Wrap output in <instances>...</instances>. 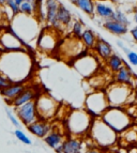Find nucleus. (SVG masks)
<instances>
[{
	"mask_svg": "<svg viewBox=\"0 0 137 153\" xmlns=\"http://www.w3.org/2000/svg\"><path fill=\"white\" fill-rule=\"evenodd\" d=\"M32 69V60L25 51H2L0 54V72L12 82H25Z\"/></svg>",
	"mask_w": 137,
	"mask_h": 153,
	"instance_id": "f257e3e1",
	"label": "nucleus"
},
{
	"mask_svg": "<svg viewBox=\"0 0 137 153\" xmlns=\"http://www.w3.org/2000/svg\"><path fill=\"white\" fill-rule=\"evenodd\" d=\"M89 135L93 143L101 149H108L116 143L118 133L107 125L101 117L93 118L89 130Z\"/></svg>",
	"mask_w": 137,
	"mask_h": 153,
	"instance_id": "f03ea898",
	"label": "nucleus"
},
{
	"mask_svg": "<svg viewBox=\"0 0 137 153\" xmlns=\"http://www.w3.org/2000/svg\"><path fill=\"white\" fill-rule=\"evenodd\" d=\"M92 117L86 109H76L68 114V131L70 134L75 137L83 136L89 133L90 126H91Z\"/></svg>",
	"mask_w": 137,
	"mask_h": 153,
	"instance_id": "7ed1b4c3",
	"label": "nucleus"
},
{
	"mask_svg": "<svg viewBox=\"0 0 137 153\" xmlns=\"http://www.w3.org/2000/svg\"><path fill=\"white\" fill-rule=\"evenodd\" d=\"M102 120L109 125L116 133H121L132 124V118L130 117L127 110L122 107H112L109 106L103 115Z\"/></svg>",
	"mask_w": 137,
	"mask_h": 153,
	"instance_id": "20e7f679",
	"label": "nucleus"
},
{
	"mask_svg": "<svg viewBox=\"0 0 137 153\" xmlns=\"http://www.w3.org/2000/svg\"><path fill=\"white\" fill-rule=\"evenodd\" d=\"M105 93L108 100L109 106L112 107H121L123 105L129 104L132 99L134 100L132 86L118 84V82L109 85Z\"/></svg>",
	"mask_w": 137,
	"mask_h": 153,
	"instance_id": "39448f33",
	"label": "nucleus"
},
{
	"mask_svg": "<svg viewBox=\"0 0 137 153\" xmlns=\"http://www.w3.org/2000/svg\"><path fill=\"white\" fill-rule=\"evenodd\" d=\"M56 49L58 51L59 57L66 61H70V60L74 61L75 59H77L87 51L86 46L81 42L80 38H76L73 36H68L66 40L59 43Z\"/></svg>",
	"mask_w": 137,
	"mask_h": 153,
	"instance_id": "423d86ee",
	"label": "nucleus"
},
{
	"mask_svg": "<svg viewBox=\"0 0 137 153\" xmlns=\"http://www.w3.org/2000/svg\"><path fill=\"white\" fill-rule=\"evenodd\" d=\"M59 103L49 94L41 93L36 97V107L38 117L41 120L49 121L56 116L59 109Z\"/></svg>",
	"mask_w": 137,
	"mask_h": 153,
	"instance_id": "0eeeda50",
	"label": "nucleus"
},
{
	"mask_svg": "<svg viewBox=\"0 0 137 153\" xmlns=\"http://www.w3.org/2000/svg\"><path fill=\"white\" fill-rule=\"evenodd\" d=\"M108 107L109 103L105 92L94 91L87 95L85 108L93 118L101 117Z\"/></svg>",
	"mask_w": 137,
	"mask_h": 153,
	"instance_id": "6e6552de",
	"label": "nucleus"
},
{
	"mask_svg": "<svg viewBox=\"0 0 137 153\" xmlns=\"http://www.w3.org/2000/svg\"><path fill=\"white\" fill-rule=\"evenodd\" d=\"M73 65L79 74L86 78L92 77L99 69V62H98L97 57L94 55L89 54L87 51L74 60Z\"/></svg>",
	"mask_w": 137,
	"mask_h": 153,
	"instance_id": "1a4fd4ad",
	"label": "nucleus"
},
{
	"mask_svg": "<svg viewBox=\"0 0 137 153\" xmlns=\"http://www.w3.org/2000/svg\"><path fill=\"white\" fill-rule=\"evenodd\" d=\"M34 19L31 18V15H25L23 14V17H17L16 15V25L14 26V29L18 31V36H22L26 40H31L38 32V27Z\"/></svg>",
	"mask_w": 137,
	"mask_h": 153,
	"instance_id": "9d476101",
	"label": "nucleus"
},
{
	"mask_svg": "<svg viewBox=\"0 0 137 153\" xmlns=\"http://www.w3.org/2000/svg\"><path fill=\"white\" fill-rule=\"evenodd\" d=\"M59 31L55 30L51 27L43 30V32L41 33L38 40V47L42 51L45 53H51L54 51L58 46V36L57 33Z\"/></svg>",
	"mask_w": 137,
	"mask_h": 153,
	"instance_id": "9b49d317",
	"label": "nucleus"
},
{
	"mask_svg": "<svg viewBox=\"0 0 137 153\" xmlns=\"http://www.w3.org/2000/svg\"><path fill=\"white\" fill-rule=\"evenodd\" d=\"M15 112L17 115V118L26 126L30 125L31 123H33L39 119L36 107V100L30 101V102L26 103L19 107L15 108Z\"/></svg>",
	"mask_w": 137,
	"mask_h": 153,
	"instance_id": "f8f14e48",
	"label": "nucleus"
},
{
	"mask_svg": "<svg viewBox=\"0 0 137 153\" xmlns=\"http://www.w3.org/2000/svg\"><path fill=\"white\" fill-rule=\"evenodd\" d=\"M116 9L114 0H94V14L104 22L112 19Z\"/></svg>",
	"mask_w": 137,
	"mask_h": 153,
	"instance_id": "ddd939ff",
	"label": "nucleus"
},
{
	"mask_svg": "<svg viewBox=\"0 0 137 153\" xmlns=\"http://www.w3.org/2000/svg\"><path fill=\"white\" fill-rule=\"evenodd\" d=\"M0 45L3 47L4 51H19L23 47V41L14 33L4 31L0 34Z\"/></svg>",
	"mask_w": 137,
	"mask_h": 153,
	"instance_id": "4468645a",
	"label": "nucleus"
},
{
	"mask_svg": "<svg viewBox=\"0 0 137 153\" xmlns=\"http://www.w3.org/2000/svg\"><path fill=\"white\" fill-rule=\"evenodd\" d=\"M59 2L57 0H46L45 11H46V22L49 27L57 31L61 30V25L57 19V11H58Z\"/></svg>",
	"mask_w": 137,
	"mask_h": 153,
	"instance_id": "2eb2a0df",
	"label": "nucleus"
},
{
	"mask_svg": "<svg viewBox=\"0 0 137 153\" xmlns=\"http://www.w3.org/2000/svg\"><path fill=\"white\" fill-rule=\"evenodd\" d=\"M28 131L33 134L34 136L39 138H45L46 135L53 130V125L49 123V121L47 120H41L38 119L36 121H34L33 123H31L30 125L27 126Z\"/></svg>",
	"mask_w": 137,
	"mask_h": 153,
	"instance_id": "dca6fc26",
	"label": "nucleus"
},
{
	"mask_svg": "<svg viewBox=\"0 0 137 153\" xmlns=\"http://www.w3.org/2000/svg\"><path fill=\"white\" fill-rule=\"evenodd\" d=\"M114 79L115 82H118V84L122 85H127V86H132L134 85L135 76L134 73L132 72L131 68L129 65H127V63L122 66L121 69L118 70L116 73H114Z\"/></svg>",
	"mask_w": 137,
	"mask_h": 153,
	"instance_id": "f3484780",
	"label": "nucleus"
},
{
	"mask_svg": "<svg viewBox=\"0 0 137 153\" xmlns=\"http://www.w3.org/2000/svg\"><path fill=\"white\" fill-rule=\"evenodd\" d=\"M26 88H27V84H25V82H12L9 87L0 90V94L2 95L3 99L10 104Z\"/></svg>",
	"mask_w": 137,
	"mask_h": 153,
	"instance_id": "a211bd4d",
	"label": "nucleus"
},
{
	"mask_svg": "<svg viewBox=\"0 0 137 153\" xmlns=\"http://www.w3.org/2000/svg\"><path fill=\"white\" fill-rule=\"evenodd\" d=\"M38 95H39L38 91L36 90V88L27 86V88L10 103V105H12L14 108H17V107H19V106H22V105L26 104V103L36 100V97H38Z\"/></svg>",
	"mask_w": 137,
	"mask_h": 153,
	"instance_id": "6ab92c4d",
	"label": "nucleus"
},
{
	"mask_svg": "<svg viewBox=\"0 0 137 153\" xmlns=\"http://www.w3.org/2000/svg\"><path fill=\"white\" fill-rule=\"evenodd\" d=\"M93 49H94V51H95V54L101 59L105 60V61L114 54L112 45L107 41H105L104 39H101V38H98V41H97V43H95V46H94Z\"/></svg>",
	"mask_w": 137,
	"mask_h": 153,
	"instance_id": "aec40b11",
	"label": "nucleus"
},
{
	"mask_svg": "<svg viewBox=\"0 0 137 153\" xmlns=\"http://www.w3.org/2000/svg\"><path fill=\"white\" fill-rule=\"evenodd\" d=\"M61 147H62V153H76L78 151L84 150V143L81 139L75 136L72 138H66Z\"/></svg>",
	"mask_w": 137,
	"mask_h": 153,
	"instance_id": "412c9836",
	"label": "nucleus"
},
{
	"mask_svg": "<svg viewBox=\"0 0 137 153\" xmlns=\"http://www.w3.org/2000/svg\"><path fill=\"white\" fill-rule=\"evenodd\" d=\"M103 27L106 29L108 32H110L114 36H124L127 34L129 29H127V26L123 25V24H120L118 22L114 21V19H109V21H105L103 23Z\"/></svg>",
	"mask_w": 137,
	"mask_h": 153,
	"instance_id": "4be33fe9",
	"label": "nucleus"
},
{
	"mask_svg": "<svg viewBox=\"0 0 137 153\" xmlns=\"http://www.w3.org/2000/svg\"><path fill=\"white\" fill-rule=\"evenodd\" d=\"M57 19L60 23L61 29L68 28L70 26H72V23H73V17H72L71 12L61 3H59L58 11H57Z\"/></svg>",
	"mask_w": 137,
	"mask_h": 153,
	"instance_id": "5701e85b",
	"label": "nucleus"
},
{
	"mask_svg": "<svg viewBox=\"0 0 137 153\" xmlns=\"http://www.w3.org/2000/svg\"><path fill=\"white\" fill-rule=\"evenodd\" d=\"M66 137H64L63 134H61L59 131L57 130H51V132L46 135V137L44 138V141L47 143V146H49L51 148H53L54 150L56 148H58L61 143H63Z\"/></svg>",
	"mask_w": 137,
	"mask_h": 153,
	"instance_id": "b1692460",
	"label": "nucleus"
},
{
	"mask_svg": "<svg viewBox=\"0 0 137 153\" xmlns=\"http://www.w3.org/2000/svg\"><path fill=\"white\" fill-rule=\"evenodd\" d=\"M80 40L84 43V45L86 46L87 49H93L98 41V36L91 29H85L80 36Z\"/></svg>",
	"mask_w": 137,
	"mask_h": 153,
	"instance_id": "393cba45",
	"label": "nucleus"
},
{
	"mask_svg": "<svg viewBox=\"0 0 137 153\" xmlns=\"http://www.w3.org/2000/svg\"><path fill=\"white\" fill-rule=\"evenodd\" d=\"M121 140L127 146L134 147L137 145V128H127L121 132Z\"/></svg>",
	"mask_w": 137,
	"mask_h": 153,
	"instance_id": "a878e982",
	"label": "nucleus"
},
{
	"mask_svg": "<svg viewBox=\"0 0 137 153\" xmlns=\"http://www.w3.org/2000/svg\"><path fill=\"white\" fill-rule=\"evenodd\" d=\"M88 15H94V0H70Z\"/></svg>",
	"mask_w": 137,
	"mask_h": 153,
	"instance_id": "bb28decb",
	"label": "nucleus"
},
{
	"mask_svg": "<svg viewBox=\"0 0 137 153\" xmlns=\"http://www.w3.org/2000/svg\"><path fill=\"white\" fill-rule=\"evenodd\" d=\"M107 68H108L112 73H116L118 70H120L122 66L124 65L125 62L123 61V59L117 54H112V56L109 57L106 60Z\"/></svg>",
	"mask_w": 137,
	"mask_h": 153,
	"instance_id": "cd10ccee",
	"label": "nucleus"
},
{
	"mask_svg": "<svg viewBox=\"0 0 137 153\" xmlns=\"http://www.w3.org/2000/svg\"><path fill=\"white\" fill-rule=\"evenodd\" d=\"M112 19L116 21V22H118V23H120V24H123V25H125V26H129L130 24H131L127 12H124V11L121 10V9H119V8H117L116 9V11H115V14H114Z\"/></svg>",
	"mask_w": 137,
	"mask_h": 153,
	"instance_id": "c85d7f7f",
	"label": "nucleus"
},
{
	"mask_svg": "<svg viewBox=\"0 0 137 153\" xmlns=\"http://www.w3.org/2000/svg\"><path fill=\"white\" fill-rule=\"evenodd\" d=\"M36 11L33 1H24L19 5V13L25 14V15H32L33 12Z\"/></svg>",
	"mask_w": 137,
	"mask_h": 153,
	"instance_id": "c756f323",
	"label": "nucleus"
},
{
	"mask_svg": "<svg viewBox=\"0 0 137 153\" xmlns=\"http://www.w3.org/2000/svg\"><path fill=\"white\" fill-rule=\"evenodd\" d=\"M114 1L116 4L119 5V8L120 7H123L124 9H121V10H123L124 12H127V7L130 8L131 12H132L133 9L137 5V0H114Z\"/></svg>",
	"mask_w": 137,
	"mask_h": 153,
	"instance_id": "7c9ffc66",
	"label": "nucleus"
},
{
	"mask_svg": "<svg viewBox=\"0 0 137 153\" xmlns=\"http://www.w3.org/2000/svg\"><path fill=\"white\" fill-rule=\"evenodd\" d=\"M72 36H76V38H80L83 32H84V25L80 23L79 21H73L72 23Z\"/></svg>",
	"mask_w": 137,
	"mask_h": 153,
	"instance_id": "2f4dec72",
	"label": "nucleus"
},
{
	"mask_svg": "<svg viewBox=\"0 0 137 153\" xmlns=\"http://www.w3.org/2000/svg\"><path fill=\"white\" fill-rule=\"evenodd\" d=\"M14 134H15L16 138H17L18 140L22 141L23 143H25V145H31V140L29 139V137H27V135H26L25 133L22 132L20 130H15V132H14Z\"/></svg>",
	"mask_w": 137,
	"mask_h": 153,
	"instance_id": "473e14b6",
	"label": "nucleus"
},
{
	"mask_svg": "<svg viewBox=\"0 0 137 153\" xmlns=\"http://www.w3.org/2000/svg\"><path fill=\"white\" fill-rule=\"evenodd\" d=\"M125 54H127V60H129V62L132 65L136 66L137 65V53H135V51H130V49L125 48L124 49Z\"/></svg>",
	"mask_w": 137,
	"mask_h": 153,
	"instance_id": "72a5a7b5",
	"label": "nucleus"
},
{
	"mask_svg": "<svg viewBox=\"0 0 137 153\" xmlns=\"http://www.w3.org/2000/svg\"><path fill=\"white\" fill-rule=\"evenodd\" d=\"M5 4L8 5V8L12 11L13 15H17V14H19V5L16 4V2L14 1V0H7Z\"/></svg>",
	"mask_w": 137,
	"mask_h": 153,
	"instance_id": "f704fd0d",
	"label": "nucleus"
},
{
	"mask_svg": "<svg viewBox=\"0 0 137 153\" xmlns=\"http://www.w3.org/2000/svg\"><path fill=\"white\" fill-rule=\"evenodd\" d=\"M11 84H12L11 79L9 78V77L5 76L3 73L0 72V90H2V89H4V88L9 87Z\"/></svg>",
	"mask_w": 137,
	"mask_h": 153,
	"instance_id": "c9c22d12",
	"label": "nucleus"
},
{
	"mask_svg": "<svg viewBox=\"0 0 137 153\" xmlns=\"http://www.w3.org/2000/svg\"><path fill=\"white\" fill-rule=\"evenodd\" d=\"M5 111H7V115H8L9 119H10V121L12 122V124L15 126V128H19V122H18L17 118L15 117V116L13 115L12 111H11V109H9V108H5Z\"/></svg>",
	"mask_w": 137,
	"mask_h": 153,
	"instance_id": "e433bc0d",
	"label": "nucleus"
},
{
	"mask_svg": "<svg viewBox=\"0 0 137 153\" xmlns=\"http://www.w3.org/2000/svg\"><path fill=\"white\" fill-rule=\"evenodd\" d=\"M84 153H104L103 149H101L98 146H90V147H87L86 150L84 151Z\"/></svg>",
	"mask_w": 137,
	"mask_h": 153,
	"instance_id": "4c0bfd02",
	"label": "nucleus"
},
{
	"mask_svg": "<svg viewBox=\"0 0 137 153\" xmlns=\"http://www.w3.org/2000/svg\"><path fill=\"white\" fill-rule=\"evenodd\" d=\"M130 33H131V36L133 38V40H134V41L137 43V25L134 26L133 28H131V30H130Z\"/></svg>",
	"mask_w": 137,
	"mask_h": 153,
	"instance_id": "58836bf2",
	"label": "nucleus"
},
{
	"mask_svg": "<svg viewBox=\"0 0 137 153\" xmlns=\"http://www.w3.org/2000/svg\"><path fill=\"white\" fill-rule=\"evenodd\" d=\"M132 18H133V22L137 25V5L132 11Z\"/></svg>",
	"mask_w": 137,
	"mask_h": 153,
	"instance_id": "ea45409f",
	"label": "nucleus"
},
{
	"mask_svg": "<svg viewBox=\"0 0 137 153\" xmlns=\"http://www.w3.org/2000/svg\"><path fill=\"white\" fill-rule=\"evenodd\" d=\"M133 95H134L135 102H137V80L133 85Z\"/></svg>",
	"mask_w": 137,
	"mask_h": 153,
	"instance_id": "a19ab883",
	"label": "nucleus"
},
{
	"mask_svg": "<svg viewBox=\"0 0 137 153\" xmlns=\"http://www.w3.org/2000/svg\"><path fill=\"white\" fill-rule=\"evenodd\" d=\"M14 1H15V2H16V4L20 5V4H22V3L24 2V1H25V0H14Z\"/></svg>",
	"mask_w": 137,
	"mask_h": 153,
	"instance_id": "79ce46f5",
	"label": "nucleus"
},
{
	"mask_svg": "<svg viewBox=\"0 0 137 153\" xmlns=\"http://www.w3.org/2000/svg\"><path fill=\"white\" fill-rule=\"evenodd\" d=\"M104 153H117V151H110V150H107V151H104Z\"/></svg>",
	"mask_w": 137,
	"mask_h": 153,
	"instance_id": "37998d69",
	"label": "nucleus"
},
{
	"mask_svg": "<svg viewBox=\"0 0 137 153\" xmlns=\"http://www.w3.org/2000/svg\"><path fill=\"white\" fill-rule=\"evenodd\" d=\"M7 2V0H0V4H4Z\"/></svg>",
	"mask_w": 137,
	"mask_h": 153,
	"instance_id": "c03bdc74",
	"label": "nucleus"
},
{
	"mask_svg": "<svg viewBox=\"0 0 137 153\" xmlns=\"http://www.w3.org/2000/svg\"><path fill=\"white\" fill-rule=\"evenodd\" d=\"M117 153H127V152H124L123 150H120V151H117Z\"/></svg>",
	"mask_w": 137,
	"mask_h": 153,
	"instance_id": "a18cd8bd",
	"label": "nucleus"
},
{
	"mask_svg": "<svg viewBox=\"0 0 137 153\" xmlns=\"http://www.w3.org/2000/svg\"><path fill=\"white\" fill-rule=\"evenodd\" d=\"M84 151L85 150H81V151H78V152H76V153H84Z\"/></svg>",
	"mask_w": 137,
	"mask_h": 153,
	"instance_id": "49530a36",
	"label": "nucleus"
},
{
	"mask_svg": "<svg viewBox=\"0 0 137 153\" xmlns=\"http://www.w3.org/2000/svg\"><path fill=\"white\" fill-rule=\"evenodd\" d=\"M25 1H33V0H25Z\"/></svg>",
	"mask_w": 137,
	"mask_h": 153,
	"instance_id": "de8ad7c7",
	"label": "nucleus"
},
{
	"mask_svg": "<svg viewBox=\"0 0 137 153\" xmlns=\"http://www.w3.org/2000/svg\"><path fill=\"white\" fill-rule=\"evenodd\" d=\"M0 54H1V51H0Z\"/></svg>",
	"mask_w": 137,
	"mask_h": 153,
	"instance_id": "09e8293b",
	"label": "nucleus"
}]
</instances>
